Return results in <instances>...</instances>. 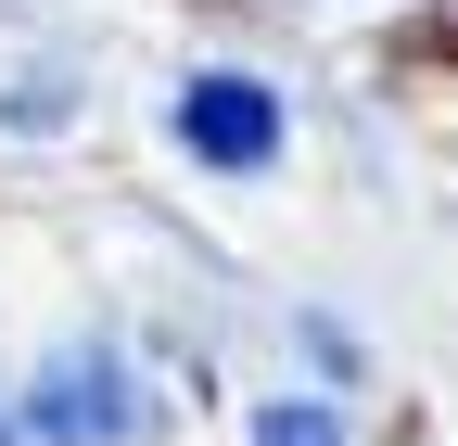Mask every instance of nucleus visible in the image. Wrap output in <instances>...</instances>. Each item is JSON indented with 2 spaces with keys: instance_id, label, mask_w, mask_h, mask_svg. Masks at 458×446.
<instances>
[{
  "instance_id": "nucleus-1",
  "label": "nucleus",
  "mask_w": 458,
  "mask_h": 446,
  "mask_svg": "<svg viewBox=\"0 0 458 446\" xmlns=\"http://www.w3.org/2000/svg\"><path fill=\"white\" fill-rule=\"evenodd\" d=\"M13 408H26V446H153L165 433V382L140 370V345L114 319H77V331L38 345Z\"/></svg>"
},
{
  "instance_id": "nucleus-2",
  "label": "nucleus",
  "mask_w": 458,
  "mask_h": 446,
  "mask_svg": "<svg viewBox=\"0 0 458 446\" xmlns=\"http://www.w3.org/2000/svg\"><path fill=\"white\" fill-rule=\"evenodd\" d=\"M165 141H179L204 179H267L293 153V102H280L255 64H179L165 90Z\"/></svg>"
},
{
  "instance_id": "nucleus-3",
  "label": "nucleus",
  "mask_w": 458,
  "mask_h": 446,
  "mask_svg": "<svg viewBox=\"0 0 458 446\" xmlns=\"http://www.w3.org/2000/svg\"><path fill=\"white\" fill-rule=\"evenodd\" d=\"M89 102H102V77H89V51H13L0 64V141H77L89 128Z\"/></svg>"
},
{
  "instance_id": "nucleus-4",
  "label": "nucleus",
  "mask_w": 458,
  "mask_h": 446,
  "mask_svg": "<svg viewBox=\"0 0 458 446\" xmlns=\"http://www.w3.org/2000/svg\"><path fill=\"white\" fill-rule=\"evenodd\" d=\"M242 446H357V421H344V396H293V382H280L242 421Z\"/></svg>"
},
{
  "instance_id": "nucleus-5",
  "label": "nucleus",
  "mask_w": 458,
  "mask_h": 446,
  "mask_svg": "<svg viewBox=\"0 0 458 446\" xmlns=\"http://www.w3.org/2000/svg\"><path fill=\"white\" fill-rule=\"evenodd\" d=\"M64 13H77V0H0V26H26V39H51Z\"/></svg>"
},
{
  "instance_id": "nucleus-6",
  "label": "nucleus",
  "mask_w": 458,
  "mask_h": 446,
  "mask_svg": "<svg viewBox=\"0 0 458 446\" xmlns=\"http://www.w3.org/2000/svg\"><path fill=\"white\" fill-rule=\"evenodd\" d=\"M0 446H26V408H13V396H0Z\"/></svg>"
}]
</instances>
